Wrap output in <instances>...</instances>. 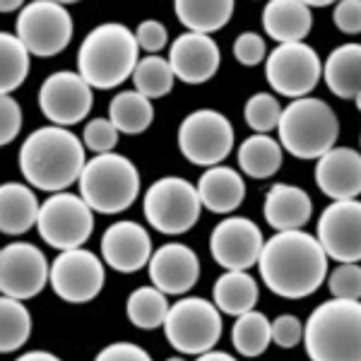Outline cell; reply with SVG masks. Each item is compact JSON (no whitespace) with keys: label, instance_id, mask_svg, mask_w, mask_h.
<instances>
[{"label":"cell","instance_id":"1","mask_svg":"<svg viewBox=\"0 0 361 361\" xmlns=\"http://www.w3.org/2000/svg\"><path fill=\"white\" fill-rule=\"evenodd\" d=\"M328 253L313 234L277 231L267 238L258 260L265 287L282 299H306L323 287L328 277Z\"/></svg>","mask_w":361,"mask_h":361},{"label":"cell","instance_id":"2","mask_svg":"<svg viewBox=\"0 0 361 361\" xmlns=\"http://www.w3.org/2000/svg\"><path fill=\"white\" fill-rule=\"evenodd\" d=\"M85 149L82 140L68 128H39L22 142L20 171L32 188L66 193V188L82 176L87 166Z\"/></svg>","mask_w":361,"mask_h":361},{"label":"cell","instance_id":"3","mask_svg":"<svg viewBox=\"0 0 361 361\" xmlns=\"http://www.w3.org/2000/svg\"><path fill=\"white\" fill-rule=\"evenodd\" d=\"M140 63L135 32L126 25L106 22L92 29L80 44L78 73L92 90H114L133 78Z\"/></svg>","mask_w":361,"mask_h":361},{"label":"cell","instance_id":"4","mask_svg":"<svg viewBox=\"0 0 361 361\" xmlns=\"http://www.w3.org/2000/svg\"><path fill=\"white\" fill-rule=\"evenodd\" d=\"M304 347L311 361H361V301L320 304L304 325Z\"/></svg>","mask_w":361,"mask_h":361},{"label":"cell","instance_id":"5","mask_svg":"<svg viewBox=\"0 0 361 361\" xmlns=\"http://www.w3.org/2000/svg\"><path fill=\"white\" fill-rule=\"evenodd\" d=\"M279 145L296 159H320L335 147L340 135L337 114L323 99H294L282 111L277 126Z\"/></svg>","mask_w":361,"mask_h":361},{"label":"cell","instance_id":"6","mask_svg":"<svg viewBox=\"0 0 361 361\" xmlns=\"http://www.w3.org/2000/svg\"><path fill=\"white\" fill-rule=\"evenodd\" d=\"M80 195L99 214H118L137 200V166L123 154H97L80 176Z\"/></svg>","mask_w":361,"mask_h":361},{"label":"cell","instance_id":"7","mask_svg":"<svg viewBox=\"0 0 361 361\" xmlns=\"http://www.w3.org/2000/svg\"><path fill=\"white\" fill-rule=\"evenodd\" d=\"M142 207L149 226H154L159 234L178 236L197 224L202 202L190 180L180 176H164L147 188Z\"/></svg>","mask_w":361,"mask_h":361},{"label":"cell","instance_id":"8","mask_svg":"<svg viewBox=\"0 0 361 361\" xmlns=\"http://www.w3.org/2000/svg\"><path fill=\"white\" fill-rule=\"evenodd\" d=\"M164 335L169 345L180 354L200 357L205 352H212L222 337V313L214 306V301L185 296L169 308Z\"/></svg>","mask_w":361,"mask_h":361},{"label":"cell","instance_id":"9","mask_svg":"<svg viewBox=\"0 0 361 361\" xmlns=\"http://www.w3.org/2000/svg\"><path fill=\"white\" fill-rule=\"evenodd\" d=\"M178 149L195 166H219L234 149V126L222 111L197 109L180 121Z\"/></svg>","mask_w":361,"mask_h":361},{"label":"cell","instance_id":"10","mask_svg":"<svg viewBox=\"0 0 361 361\" xmlns=\"http://www.w3.org/2000/svg\"><path fill=\"white\" fill-rule=\"evenodd\" d=\"M75 32L73 15L66 5L54 0H34L17 15V37L29 54L39 58L58 56L68 49Z\"/></svg>","mask_w":361,"mask_h":361},{"label":"cell","instance_id":"11","mask_svg":"<svg viewBox=\"0 0 361 361\" xmlns=\"http://www.w3.org/2000/svg\"><path fill=\"white\" fill-rule=\"evenodd\" d=\"M37 229L44 241L58 250L82 248L94 231V209L82 195L54 193L42 205Z\"/></svg>","mask_w":361,"mask_h":361},{"label":"cell","instance_id":"12","mask_svg":"<svg viewBox=\"0 0 361 361\" xmlns=\"http://www.w3.org/2000/svg\"><path fill=\"white\" fill-rule=\"evenodd\" d=\"M323 78V63L308 44H279L265 61V80L272 92L289 99H304Z\"/></svg>","mask_w":361,"mask_h":361},{"label":"cell","instance_id":"13","mask_svg":"<svg viewBox=\"0 0 361 361\" xmlns=\"http://www.w3.org/2000/svg\"><path fill=\"white\" fill-rule=\"evenodd\" d=\"M104 272L102 260L92 250L75 248L63 250L51 265V287L58 299L66 304H90L97 299L99 292L104 289Z\"/></svg>","mask_w":361,"mask_h":361},{"label":"cell","instance_id":"14","mask_svg":"<svg viewBox=\"0 0 361 361\" xmlns=\"http://www.w3.org/2000/svg\"><path fill=\"white\" fill-rule=\"evenodd\" d=\"M94 106V92L87 80L73 70H58L44 80L39 90V109L54 126L68 128L90 116Z\"/></svg>","mask_w":361,"mask_h":361},{"label":"cell","instance_id":"15","mask_svg":"<svg viewBox=\"0 0 361 361\" xmlns=\"http://www.w3.org/2000/svg\"><path fill=\"white\" fill-rule=\"evenodd\" d=\"M51 282V265L34 243H8L0 253V289L17 301L34 299Z\"/></svg>","mask_w":361,"mask_h":361},{"label":"cell","instance_id":"16","mask_svg":"<svg viewBox=\"0 0 361 361\" xmlns=\"http://www.w3.org/2000/svg\"><path fill=\"white\" fill-rule=\"evenodd\" d=\"M265 238L260 226L246 217H226L212 229L209 253L226 272H248L258 265Z\"/></svg>","mask_w":361,"mask_h":361},{"label":"cell","instance_id":"17","mask_svg":"<svg viewBox=\"0 0 361 361\" xmlns=\"http://www.w3.org/2000/svg\"><path fill=\"white\" fill-rule=\"evenodd\" d=\"M316 238L335 263H361V200H337L325 207Z\"/></svg>","mask_w":361,"mask_h":361},{"label":"cell","instance_id":"18","mask_svg":"<svg viewBox=\"0 0 361 361\" xmlns=\"http://www.w3.org/2000/svg\"><path fill=\"white\" fill-rule=\"evenodd\" d=\"M222 63L219 46L212 37L185 32L169 49V66L176 80L185 85H202L212 80Z\"/></svg>","mask_w":361,"mask_h":361},{"label":"cell","instance_id":"19","mask_svg":"<svg viewBox=\"0 0 361 361\" xmlns=\"http://www.w3.org/2000/svg\"><path fill=\"white\" fill-rule=\"evenodd\" d=\"M102 255L111 270L130 275L152 260V236L137 222H116L102 236Z\"/></svg>","mask_w":361,"mask_h":361},{"label":"cell","instance_id":"20","mask_svg":"<svg viewBox=\"0 0 361 361\" xmlns=\"http://www.w3.org/2000/svg\"><path fill=\"white\" fill-rule=\"evenodd\" d=\"M147 267L152 287L166 296L188 294L200 277V260H197L195 250L185 243H166V246L157 248Z\"/></svg>","mask_w":361,"mask_h":361},{"label":"cell","instance_id":"21","mask_svg":"<svg viewBox=\"0 0 361 361\" xmlns=\"http://www.w3.org/2000/svg\"><path fill=\"white\" fill-rule=\"evenodd\" d=\"M316 183L330 200H357L361 195V152L333 147L316 161Z\"/></svg>","mask_w":361,"mask_h":361},{"label":"cell","instance_id":"22","mask_svg":"<svg viewBox=\"0 0 361 361\" xmlns=\"http://www.w3.org/2000/svg\"><path fill=\"white\" fill-rule=\"evenodd\" d=\"M265 222L275 231H296L308 224L313 214L311 195L292 183H275L265 195Z\"/></svg>","mask_w":361,"mask_h":361},{"label":"cell","instance_id":"23","mask_svg":"<svg viewBox=\"0 0 361 361\" xmlns=\"http://www.w3.org/2000/svg\"><path fill=\"white\" fill-rule=\"evenodd\" d=\"M197 195L202 207L214 214H231L246 200V183L243 176L231 166H212L197 180Z\"/></svg>","mask_w":361,"mask_h":361},{"label":"cell","instance_id":"24","mask_svg":"<svg viewBox=\"0 0 361 361\" xmlns=\"http://www.w3.org/2000/svg\"><path fill=\"white\" fill-rule=\"evenodd\" d=\"M311 27V8L301 0H270L263 10V29L277 44H301Z\"/></svg>","mask_w":361,"mask_h":361},{"label":"cell","instance_id":"25","mask_svg":"<svg viewBox=\"0 0 361 361\" xmlns=\"http://www.w3.org/2000/svg\"><path fill=\"white\" fill-rule=\"evenodd\" d=\"M39 205L34 190L25 183H3L0 188V229L8 236L27 234L34 224H39Z\"/></svg>","mask_w":361,"mask_h":361},{"label":"cell","instance_id":"26","mask_svg":"<svg viewBox=\"0 0 361 361\" xmlns=\"http://www.w3.org/2000/svg\"><path fill=\"white\" fill-rule=\"evenodd\" d=\"M323 80L335 97L357 99L361 94V44L337 46L323 66Z\"/></svg>","mask_w":361,"mask_h":361},{"label":"cell","instance_id":"27","mask_svg":"<svg viewBox=\"0 0 361 361\" xmlns=\"http://www.w3.org/2000/svg\"><path fill=\"white\" fill-rule=\"evenodd\" d=\"M173 8H176V17L185 27V32L205 34V37L229 25L231 15H234L231 0H178Z\"/></svg>","mask_w":361,"mask_h":361},{"label":"cell","instance_id":"28","mask_svg":"<svg viewBox=\"0 0 361 361\" xmlns=\"http://www.w3.org/2000/svg\"><path fill=\"white\" fill-rule=\"evenodd\" d=\"M258 282L248 275V272H224L222 277L214 282L212 299L219 313L226 316H243L248 311H255L258 304Z\"/></svg>","mask_w":361,"mask_h":361},{"label":"cell","instance_id":"29","mask_svg":"<svg viewBox=\"0 0 361 361\" xmlns=\"http://www.w3.org/2000/svg\"><path fill=\"white\" fill-rule=\"evenodd\" d=\"M284 149L270 135H250L238 147V166L250 178H270L282 169Z\"/></svg>","mask_w":361,"mask_h":361},{"label":"cell","instance_id":"30","mask_svg":"<svg viewBox=\"0 0 361 361\" xmlns=\"http://www.w3.org/2000/svg\"><path fill=\"white\" fill-rule=\"evenodd\" d=\"M109 121L118 133L126 135H140L154 123L152 99L142 97L140 92H118L109 104Z\"/></svg>","mask_w":361,"mask_h":361},{"label":"cell","instance_id":"31","mask_svg":"<svg viewBox=\"0 0 361 361\" xmlns=\"http://www.w3.org/2000/svg\"><path fill=\"white\" fill-rule=\"evenodd\" d=\"M169 308L171 306L164 292H159L157 287H137L126 301V316L140 330H154L164 328Z\"/></svg>","mask_w":361,"mask_h":361},{"label":"cell","instance_id":"32","mask_svg":"<svg viewBox=\"0 0 361 361\" xmlns=\"http://www.w3.org/2000/svg\"><path fill=\"white\" fill-rule=\"evenodd\" d=\"M231 342H234V349L241 357H260L272 342V323L260 311L243 313V316L236 318L234 328H231Z\"/></svg>","mask_w":361,"mask_h":361},{"label":"cell","instance_id":"33","mask_svg":"<svg viewBox=\"0 0 361 361\" xmlns=\"http://www.w3.org/2000/svg\"><path fill=\"white\" fill-rule=\"evenodd\" d=\"M29 56L32 54L17 34H0V92L3 97H10V92L25 85L29 75Z\"/></svg>","mask_w":361,"mask_h":361},{"label":"cell","instance_id":"34","mask_svg":"<svg viewBox=\"0 0 361 361\" xmlns=\"http://www.w3.org/2000/svg\"><path fill=\"white\" fill-rule=\"evenodd\" d=\"M29 335H32V313L22 301L3 296L0 299V349L3 354L25 347Z\"/></svg>","mask_w":361,"mask_h":361},{"label":"cell","instance_id":"35","mask_svg":"<svg viewBox=\"0 0 361 361\" xmlns=\"http://www.w3.org/2000/svg\"><path fill=\"white\" fill-rule=\"evenodd\" d=\"M173 75L171 66H169L166 58L161 56H145L140 58L135 73H133V85H135V92H140L147 99H159L166 97L169 92L173 90Z\"/></svg>","mask_w":361,"mask_h":361},{"label":"cell","instance_id":"36","mask_svg":"<svg viewBox=\"0 0 361 361\" xmlns=\"http://www.w3.org/2000/svg\"><path fill=\"white\" fill-rule=\"evenodd\" d=\"M284 109L279 106L275 94H267V92H258L246 102L243 106V118L250 130H255V135H267L270 130H277L279 118H282Z\"/></svg>","mask_w":361,"mask_h":361},{"label":"cell","instance_id":"37","mask_svg":"<svg viewBox=\"0 0 361 361\" xmlns=\"http://www.w3.org/2000/svg\"><path fill=\"white\" fill-rule=\"evenodd\" d=\"M328 287L333 299L361 301V265L357 263L337 265L328 279Z\"/></svg>","mask_w":361,"mask_h":361},{"label":"cell","instance_id":"38","mask_svg":"<svg viewBox=\"0 0 361 361\" xmlns=\"http://www.w3.org/2000/svg\"><path fill=\"white\" fill-rule=\"evenodd\" d=\"M82 142L87 149L97 154H109L118 145V130L109 118H94L85 126Z\"/></svg>","mask_w":361,"mask_h":361},{"label":"cell","instance_id":"39","mask_svg":"<svg viewBox=\"0 0 361 361\" xmlns=\"http://www.w3.org/2000/svg\"><path fill=\"white\" fill-rule=\"evenodd\" d=\"M270 56L267 54V46H265V39L263 34H255V32H243L236 37L234 42V58L241 66L246 68H255Z\"/></svg>","mask_w":361,"mask_h":361},{"label":"cell","instance_id":"40","mask_svg":"<svg viewBox=\"0 0 361 361\" xmlns=\"http://www.w3.org/2000/svg\"><path fill=\"white\" fill-rule=\"evenodd\" d=\"M304 340V323L292 313H284L272 320V342L282 349H292Z\"/></svg>","mask_w":361,"mask_h":361},{"label":"cell","instance_id":"41","mask_svg":"<svg viewBox=\"0 0 361 361\" xmlns=\"http://www.w3.org/2000/svg\"><path fill=\"white\" fill-rule=\"evenodd\" d=\"M22 106L13 97L0 99V142L10 145L22 130Z\"/></svg>","mask_w":361,"mask_h":361},{"label":"cell","instance_id":"42","mask_svg":"<svg viewBox=\"0 0 361 361\" xmlns=\"http://www.w3.org/2000/svg\"><path fill=\"white\" fill-rule=\"evenodd\" d=\"M135 39H137L140 49L147 51L149 56H157L166 46L169 34H166V27L161 25V22L145 20V22H140V27L135 29Z\"/></svg>","mask_w":361,"mask_h":361},{"label":"cell","instance_id":"43","mask_svg":"<svg viewBox=\"0 0 361 361\" xmlns=\"http://www.w3.org/2000/svg\"><path fill=\"white\" fill-rule=\"evenodd\" d=\"M333 22L342 34H361V0H342L333 8Z\"/></svg>","mask_w":361,"mask_h":361},{"label":"cell","instance_id":"44","mask_svg":"<svg viewBox=\"0 0 361 361\" xmlns=\"http://www.w3.org/2000/svg\"><path fill=\"white\" fill-rule=\"evenodd\" d=\"M94 361H154V359L149 357L147 349H142L140 345H133V342H114V345L104 347L97 354Z\"/></svg>","mask_w":361,"mask_h":361},{"label":"cell","instance_id":"45","mask_svg":"<svg viewBox=\"0 0 361 361\" xmlns=\"http://www.w3.org/2000/svg\"><path fill=\"white\" fill-rule=\"evenodd\" d=\"M17 361H61V359H58L56 354H51V352H42V349H37V352L22 354Z\"/></svg>","mask_w":361,"mask_h":361},{"label":"cell","instance_id":"46","mask_svg":"<svg viewBox=\"0 0 361 361\" xmlns=\"http://www.w3.org/2000/svg\"><path fill=\"white\" fill-rule=\"evenodd\" d=\"M195 361H236L234 357H231V354H226V352H205V354H200V357H197Z\"/></svg>","mask_w":361,"mask_h":361},{"label":"cell","instance_id":"47","mask_svg":"<svg viewBox=\"0 0 361 361\" xmlns=\"http://www.w3.org/2000/svg\"><path fill=\"white\" fill-rule=\"evenodd\" d=\"M22 8H25V5H22L20 0H5V3L0 5V10H3V13H13V10H20V13H22Z\"/></svg>","mask_w":361,"mask_h":361},{"label":"cell","instance_id":"48","mask_svg":"<svg viewBox=\"0 0 361 361\" xmlns=\"http://www.w3.org/2000/svg\"><path fill=\"white\" fill-rule=\"evenodd\" d=\"M308 5V8H328V0H316V3H306Z\"/></svg>","mask_w":361,"mask_h":361},{"label":"cell","instance_id":"49","mask_svg":"<svg viewBox=\"0 0 361 361\" xmlns=\"http://www.w3.org/2000/svg\"><path fill=\"white\" fill-rule=\"evenodd\" d=\"M354 104H357V111L361 114V94H359L357 99H354Z\"/></svg>","mask_w":361,"mask_h":361},{"label":"cell","instance_id":"50","mask_svg":"<svg viewBox=\"0 0 361 361\" xmlns=\"http://www.w3.org/2000/svg\"><path fill=\"white\" fill-rule=\"evenodd\" d=\"M166 361H185V359H180V357H171V359H166Z\"/></svg>","mask_w":361,"mask_h":361},{"label":"cell","instance_id":"51","mask_svg":"<svg viewBox=\"0 0 361 361\" xmlns=\"http://www.w3.org/2000/svg\"><path fill=\"white\" fill-rule=\"evenodd\" d=\"M359 142H361V135H359Z\"/></svg>","mask_w":361,"mask_h":361}]
</instances>
